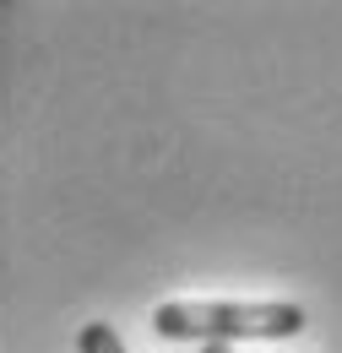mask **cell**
<instances>
[{
	"instance_id": "6da1fadb",
	"label": "cell",
	"mask_w": 342,
	"mask_h": 353,
	"mask_svg": "<svg viewBox=\"0 0 342 353\" xmlns=\"http://www.w3.org/2000/svg\"><path fill=\"white\" fill-rule=\"evenodd\" d=\"M152 332L169 343H283L304 332L288 299H169L152 310Z\"/></svg>"
},
{
	"instance_id": "7a4b0ae2",
	"label": "cell",
	"mask_w": 342,
	"mask_h": 353,
	"mask_svg": "<svg viewBox=\"0 0 342 353\" xmlns=\"http://www.w3.org/2000/svg\"><path fill=\"white\" fill-rule=\"evenodd\" d=\"M77 353H125V343H120V332L109 321H87L77 332Z\"/></svg>"
},
{
	"instance_id": "3957f363",
	"label": "cell",
	"mask_w": 342,
	"mask_h": 353,
	"mask_svg": "<svg viewBox=\"0 0 342 353\" xmlns=\"http://www.w3.org/2000/svg\"><path fill=\"white\" fill-rule=\"evenodd\" d=\"M201 353H228V348H223V343H207V348H201Z\"/></svg>"
}]
</instances>
